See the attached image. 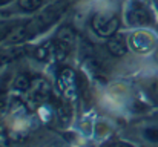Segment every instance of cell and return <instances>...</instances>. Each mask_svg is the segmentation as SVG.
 I'll return each mask as SVG.
<instances>
[{"label":"cell","instance_id":"7c38bea8","mask_svg":"<svg viewBox=\"0 0 158 147\" xmlns=\"http://www.w3.org/2000/svg\"><path fill=\"white\" fill-rule=\"evenodd\" d=\"M144 138L151 143H158V127H148L144 129Z\"/></svg>","mask_w":158,"mask_h":147},{"label":"cell","instance_id":"9a60e30c","mask_svg":"<svg viewBox=\"0 0 158 147\" xmlns=\"http://www.w3.org/2000/svg\"><path fill=\"white\" fill-rule=\"evenodd\" d=\"M9 2H12V0H0V6H3V5H8Z\"/></svg>","mask_w":158,"mask_h":147},{"label":"cell","instance_id":"7a4b0ae2","mask_svg":"<svg viewBox=\"0 0 158 147\" xmlns=\"http://www.w3.org/2000/svg\"><path fill=\"white\" fill-rule=\"evenodd\" d=\"M57 84H58L60 92L63 94V97L68 101H71L77 97L78 81H77V75L72 69H69V67L61 69L57 75Z\"/></svg>","mask_w":158,"mask_h":147},{"label":"cell","instance_id":"30bf717a","mask_svg":"<svg viewBox=\"0 0 158 147\" xmlns=\"http://www.w3.org/2000/svg\"><path fill=\"white\" fill-rule=\"evenodd\" d=\"M58 118H60V121L63 124H68L69 123V120H71V110H69L68 106H64V104H60L58 106Z\"/></svg>","mask_w":158,"mask_h":147},{"label":"cell","instance_id":"52a82bcc","mask_svg":"<svg viewBox=\"0 0 158 147\" xmlns=\"http://www.w3.org/2000/svg\"><path fill=\"white\" fill-rule=\"evenodd\" d=\"M55 40H58V42H61V43H64V45H68V46L72 48V45L75 43V32L71 28L64 26V28H61L57 32V39Z\"/></svg>","mask_w":158,"mask_h":147},{"label":"cell","instance_id":"9c48e42d","mask_svg":"<svg viewBox=\"0 0 158 147\" xmlns=\"http://www.w3.org/2000/svg\"><path fill=\"white\" fill-rule=\"evenodd\" d=\"M31 78L26 75V74H20L17 78H15V81H14V88L15 89H19V91H28L29 88H31Z\"/></svg>","mask_w":158,"mask_h":147},{"label":"cell","instance_id":"5bb4252c","mask_svg":"<svg viewBox=\"0 0 158 147\" xmlns=\"http://www.w3.org/2000/svg\"><path fill=\"white\" fill-rule=\"evenodd\" d=\"M5 104H6V98H5V91L2 94V88H0V120L3 116V112H5Z\"/></svg>","mask_w":158,"mask_h":147},{"label":"cell","instance_id":"3957f363","mask_svg":"<svg viewBox=\"0 0 158 147\" xmlns=\"http://www.w3.org/2000/svg\"><path fill=\"white\" fill-rule=\"evenodd\" d=\"M127 22L131 26H146L152 23V15L143 3L134 2L127 11Z\"/></svg>","mask_w":158,"mask_h":147},{"label":"cell","instance_id":"8992f818","mask_svg":"<svg viewBox=\"0 0 158 147\" xmlns=\"http://www.w3.org/2000/svg\"><path fill=\"white\" fill-rule=\"evenodd\" d=\"M34 84V98L39 100V101H43L46 97L51 95V88L46 81L40 80V81H35L32 83Z\"/></svg>","mask_w":158,"mask_h":147},{"label":"cell","instance_id":"277c9868","mask_svg":"<svg viewBox=\"0 0 158 147\" xmlns=\"http://www.w3.org/2000/svg\"><path fill=\"white\" fill-rule=\"evenodd\" d=\"M107 51H109L114 57H123V55H126V52H127L126 37L121 35V34H114L112 37H109Z\"/></svg>","mask_w":158,"mask_h":147},{"label":"cell","instance_id":"6da1fadb","mask_svg":"<svg viewBox=\"0 0 158 147\" xmlns=\"http://www.w3.org/2000/svg\"><path fill=\"white\" fill-rule=\"evenodd\" d=\"M92 29L95 31L97 35L100 37H112L120 25V20L115 14H107V12H98L92 17Z\"/></svg>","mask_w":158,"mask_h":147},{"label":"cell","instance_id":"ba28073f","mask_svg":"<svg viewBox=\"0 0 158 147\" xmlns=\"http://www.w3.org/2000/svg\"><path fill=\"white\" fill-rule=\"evenodd\" d=\"M42 5H43V0H19L20 9L28 11V12H32V11L39 9Z\"/></svg>","mask_w":158,"mask_h":147},{"label":"cell","instance_id":"4fadbf2b","mask_svg":"<svg viewBox=\"0 0 158 147\" xmlns=\"http://www.w3.org/2000/svg\"><path fill=\"white\" fill-rule=\"evenodd\" d=\"M15 25H11V23H0V40L6 39L9 35V32L12 31Z\"/></svg>","mask_w":158,"mask_h":147},{"label":"cell","instance_id":"5b68a950","mask_svg":"<svg viewBox=\"0 0 158 147\" xmlns=\"http://www.w3.org/2000/svg\"><path fill=\"white\" fill-rule=\"evenodd\" d=\"M152 45H154V40L148 32H135L131 37V46L137 52H146Z\"/></svg>","mask_w":158,"mask_h":147},{"label":"cell","instance_id":"8fae6325","mask_svg":"<svg viewBox=\"0 0 158 147\" xmlns=\"http://www.w3.org/2000/svg\"><path fill=\"white\" fill-rule=\"evenodd\" d=\"M51 54H54V51L51 48H48V45H43V46H39L35 51V57L39 60H46Z\"/></svg>","mask_w":158,"mask_h":147},{"label":"cell","instance_id":"2e32d148","mask_svg":"<svg viewBox=\"0 0 158 147\" xmlns=\"http://www.w3.org/2000/svg\"><path fill=\"white\" fill-rule=\"evenodd\" d=\"M157 58H158V52H157Z\"/></svg>","mask_w":158,"mask_h":147}]
</instances>
